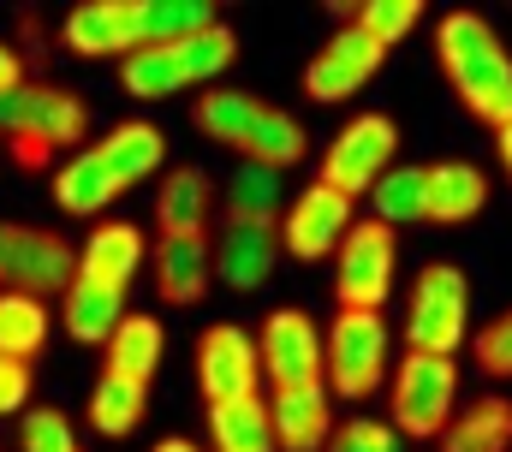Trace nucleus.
I'll return each mask as SVG.
<instances>
[{
  "label": "nucleus",
  "instance_id": "obj_32",
  "mask_svg": "<svg viewBox=\"0 0 512 452\" xmlns=\"http://www.w3.org/2000/svg\"><path fill=\"white\" fill-rule=\"evenodd\" d=\"M370 221L382 226H411V221H429V197H423V167H393L376 179L370 191Z\"/></svg>",
  "mask_w": 512,
  "mask_h": 452
},
{
  "label": "nucleus",
  "instance_id": "obj_24",
  "mask_svg": "<svg viewBox=\"0 0 512 452\" xmlns=\"http://www.w3.org/2000/svg\"><path fill=\"white\" fill-rule=\"evenodd\" d=\"M108 351V375H120V381H137V387H149V375L161 369V351H167V334H161V322L155 316H131L114 328V339L102 345Z\"/></svg>",
  "mask_w": 512,
  "mask_h": 452
},
{
  "label": "nucleus",
  "instance_id": "obj_41",
  "mask_svg": "<svg viewBox=\"0 0 512 452\" xmlns=\"http://www.w3.org/2000/svg\"><path fill=\"white\" fill-rule=\"evenodd\" d=\"M495 155H501V167H507V179H512V125L495 131Z\"/></svg>",
  "mask_w": 512,
  "mask_h": 452
},
{
  "label": "nucleus",
  "instance_id": "obj_33",
  "mask_svg": "<svg viewBox=\"0 0 512 452\" xmlns=\"http://www.w3.org/2000/svg\"><path fill=\"white\" fill-rule=\"evenodd\" d=\"M48 345V304L24 292H0V357L30 363Z\"/></svg>",
  "mask_w": 512,
  "mask_h": 452
},
{
  "label": "nucleus",
  "instance_id": "obj_25",
  "mask_svg": "<svg viewBox=\"0 0 512 452\" xmlns=\"http://www.w3.org/2000/svg\"><path fill=\"white\" fill-rule=\"evenodd\" d=\"M251 167H268V173H286V167H298L304 155H310V137H304V125L292 119V113L280 108H256V125L251 137H245V149H239Z\"/></svg>",
  "mask_w": 512,
  "mask_h": 452
},
{
  "label": "nucleus",
  "instance_id": "obj_10",
  "mask_svg": "<svg viewBox=\"0 0 512 452\" xmlns=\"http://www.w3.org/2000/svg\"><path fill=\"white\" fill-rule=\"evenodd\" d=\"M256 357H262V381L274 387H310L322 381V328L310 310H268L256 328Z\"/></svg>",
  "mask_w": 512,
  "mask_h": 452
},
{
  "label": "nucleus",
  "instance_id": "obj_35",
  "mask_svg": "<svg viewBox=\"0 0 512 452\" xmlns=\"http://www.w3.org/2000/svg\"><path fill=\"white\" fill-rule=\"evenodd\" d=\"M120 84H126V96H137V102H167V96L185 90V78H179V66H173L167 48H137V54H126L120 60Z\"/></svg>",
  "mask_w": 512,
  "mask_h": 452
},
{
  "label": "nucleus",
  "instance_id": "obj_40",
  "mask_svg": "<svg viewBox=\"0 0 512 452\" xmlns=\"http://www.w3.org/2000/svg\"><path fill=\"white\" fill-rule=\"evenodd\" d=\"M18 84H24V54L0 42V96H6V90H18Z\"/></svg>",
  "mask_w": 512,
  "mask_h": 452
},
{
  "label": "nucleus",
  "instance_id": "obj_5",
  "mask_svg": "<svg viewBox=\"0 0 512 452\" xmlns=\"http://www.w3.org/2000/svg\"><path fill=\"white\" fill-rule=\"evenodd\" d=\"M393 155H399V125L387 119V113H358V119H346L334 137H328V155H322V185L328 191H340V197H370L376 191V179L393 173Z\"/></svg>",
  "mask_w": 512,
  "mask_h": 452
},
{
  "label": "nucleus",
  "instance_id": "obj_11",
  "mask_svg": "<svg viewBox=\"0 0 512 452\" xmlns=\"http://www.w3.org/2000/svg\"><path fill=\"white\" fill-rule=\"evenodd\" d=\"M256 381H262V357H256V334L239 322H215L197 339V387L215 405H233V399H251Z\"/></svg>",
  "mask_w": 512,
  "mask_h": 452
},
{
  "label": "nucleus",
  "instance_id": "obj_6",
  "mask_svg": "<svg viewBox=\"0 0 512 452\" xmlns=\"http://www.w3.org/2000/svg\"><path fill=\"white\" fill-rule=\"evenodd\" d=\"M399 274V232L382 221H352V232L334 250V298L340 310H382Z\"/></svg>",
  "mask_w": 512,
  "mask_h": 452
},
{
  "label": "nucleus",
  "instance_id": "obj_4",
  "mask_svg": "<svg viewBox=\"0 0 512 452\" xmlns=\"http://www.w3.org/2000/svg\"><path fill=\"white\" fill-rule=\"evenodd\" d=\"M387 387H393V429H399V441H441V429L459 411V369H453V357L405 351L399 369L387 375Z\"/></svg>",
  "mask_w": 512,
  "mask_h": 452
},
{
  "label": "nucleus",
  "instance_id": "obj_18",
  "mask_svg": "<svg viewBox=\"0 0 512 452\" xmlns=\"http://www.w3.org/2000/svg\"><path fill=\"white\" fill-rule=\"evenodd\" d=\"M280 262V232H262V226H221L215 238V280L233 286V292H262L268 274Z\"/></svg>",
  "mask_w": 512,
  "mask_h": 452
},
{
  "label": "nucleus",
  "instance_id": "obj_14",
  "mask_svg": "<svg viewBox=\"0 0 512 452\" xmlns=\"http://www.w3.org/2000/svg\"><path fill=\"white\" fill-rule=\"evenodd\" d=\"M268 429H274V452H322L334 435V399L328 381L310 387H274L268 393Z\"/></svg>",
  "mask_w": 512,
  "mask_h": 452
},
{
  "label": "nucleus",
  "instance_id": "obj_13",
  "mask_svg": "<svg viewBox=\"0 0 512 452\" xmlns=\"http://www.w3.org/2000/svg\"><path fill=\"white\" fill-rule=\"evenodd\" d=\"M60 42L78 54V60H126L137 54V0H84L66 12L60 24Z\"/></svg>",
  "mask_w": 512,
  "mask_h": 452
},
{
  "label": "nucleus",
  "instance_id": "obj_38",
  "mask_svg": "<svg viewBox=\"0 0 512 452\" xmlns=\"http://www.w3.org/2000/svg\"><path fill=\"white\" fill-rule=\"evenodd\" d=\"M477 363H483L495 381H512V310H501V316L477 334Z\"/></svg>",
  "mask_w": 512,
  "mask_h": 452
},
{
  "label": "nucleus",
  "instance_id": "obj_9",
  "mask_svg": "<svg viewBox=\"0 0 512 452\" xmlns=\"http://www.w3.org/2000/svg\"><path fill=\"white\" fill-rule=\"evenodd\" d=\"M387 48L376 36H364L358 24H340L322 48H316V60L304 66V96L316 102V108H334V102H352L376 72H382Z\"/></svg>",
  "mask_w": 512,
  "mask_h": 452
},
{
  "label": "nucleus",
  "instance_id": "obj_17",
  "mask_svg": "<svg viewBox=\"0 0 512 452\" xmlns=\"http://www.w3.org/2000/svg\"><path fill=\"white\" fill-rule=\"evenodd\" d=\"M215 221V185L203 167H173L155 191V226L161 238H209Z\"/></svg>",
  "mask_w": 512,
  "mask_h": 452
},
{
  "label": "nucleus",
  "instance_id": "obj_8",
  "mask_svg": "<svg viewBox=\"0 0 512 452\" xmlns=\"http://www.w3.org/2000/svg\"><path fill=\"white\" fill-rule=\"evenodd\" d=\"M0 131L18 143H42V149H66V143H84V131H90V108L72 96V90H60V84H18V90H6L0 96Z\"/></svg>",
  "mask_w": 512,
  "mask_h": 452
},
{
  "label": "nucleus",
  "instance_id": "obj_20",
  "mask_svg": "<svg viewBox=\"0 0 512 452\" xmlns=\"http://www.w3.org/2000/svg\"><path fill=\"white\" fill-rule=\"evenodd\" d=\"M96 155L114 167V179L131 191V185H143V179L161 173V161H167V131L149 125V119H126V125H114V131L96 143Z\"/></svg>",
  "mask_w": 512,
  "mask_h": 452
},
{
  "label": "nucleus",
  "instance_id": "obj_30",
  "mask_svg": "<svg viewBox=\"0 0 512 452\" xmlns=\"http://www.w3.org/2000/svg\"><path fill=\"white\" fill-rule=\"evenodd\" d=\"M256 102L251 90H203L197 96V108H191V119H197V131L209 137V143H221V149H245V137H251L256 125Z\"/></svg>",
  "mask_w": 512,
  "mask_h": 452
},
{
  "label": "nucleus",
  "instance_id": "obj_21",
  "mask_svg": "<svg viewBox=\"0 0 512 452\" xmlns=\"http://www.w3.org/2000/svg\"><path fill=\"white\" fill-rule=\"evenodd\" d=\"M114 197H126V185L114 179V167L96 155V149H78L60 173H54V203L66 209V215H102Z\"/></svg>",
  "mask_w": 512,
  "mask_h": 452
},
{
  "label": "nucleus",
  "instance_id": "obj_23",
  "mask_svg": "<svg viewBox=\"0 0 512 452\" xmlns=\"http://www.w3.org/2000/svg\"><path fill=\"white\" fill-rule=\"evenodd\" d=\"M221 226H262V232H274L280 226V173L245 161L227 179V191H221Z\"/></svg>",
  "mask_w": 512,
  "mask_h": 452
},
{
  "label": "nucleus",
  "instance_id": "obj_7",
  "mask_svg": "<svg viewBox=\"0 0 512 452\" xmlns=\"http://www.w3.org/2000/svg\"><path fill=\"white\" fill-rule=\"evenodd\" d=\"M78 280V250L48 232V226H18V221H0V286L6 292H24V298H42L60 292Z\"/></svg>",
  "mask_w": 512,
  "mask_h": 452
},
{
  "label": "nucleus",
  "instance_id": "obj_37",
  "mask_svg": "<svg viewBox=\"0 0 512 452\" xmlns=\"http://www.w3.org/2000/svg\"><path fill=\"white\" fill-rule=\"evenodd\" d=\"M322 452H399V429L376 417H352V423H334Z\"/></svg>",
  "mask_w": 512,
  "mask_h": 452
},
{
  "label": "nucleus",
  "instance_id": "obj_22",
  "mask_svg": "<svg viewBox=\"0 0 512 452\" xmlns=\"http://www.w3.org/2000/svg\"><path fill=\"white\" fill-rule=\"evenodd\" d=\"M441 452H512V399L483 393L441 429Z\"/></svg>",
  "mask_w": 512,
  "mask_h": 452
},
{
  "label": "nucleus",
  "instance_id": "obj_42",
  "mask_svg": "<svg viewBox=\"0 0 512 452\" xmlns=\"http://www.w3.org/2000/svg\"><path fill=\"white\" fill-rule=\"evenodd\" d=\"M149 452H203V447H191V441H179V435H173V441H155Z\"/></svg>",
  "mask_w": 512,
  "mask_h": 452
},
{
  "label": "nucleus",
  "instance_id": "obj_31",
  "mask_svg": "<svg viewBox=\"0 0 512 452\" xmlns=\"http://www.w3.org/2000/svg\"><path fill=\"white\" fill-rule=\"evenodd\" d=\"M167 54H173V66H179L185 90H191V84L215 90V78H221L233 60H239V36H233V24H209V30H197V36L173 42Z\"/></svg>",
  "mask_w": 512,
  "mask_h": 452
},
{
  "label": "nucleus",
  "instance_id": "obj_3",
  "mask_svg": "<svg viewBox=\"0 0 512 452\" xmlns=\"http://www.w3.org/2000/svg\"><path fill=\"white\" fill-rule=\"evenodd\" d=\"M387 345H393V328H387L382 310H340L328 322V339H322L328 393L370 399L376 387H387Z\"/></svg>",
  "mask_w": 512,
  "mask_h": 452
},
{
  "label": "nucleus",
  "instance_id": "obj_27",
  "mask_svg": "<svg viewBox=\"0 0 512 452\" xmlns=\"http://www.w3.org/2000/svg\"><path fill=\"white\" fill-rule=\"evenodd\" d=\"M120 322H126V292L90 286V280L66 286V334L78 339V345H108Z\"/></svg>",
  "mask_w": 512,
  "mask_h": 452
},
{
  "label": "nucleus",
  "instance_id": "obj_16",
  "mask_svg": "<svg viewBox=\"0 0 512 452\" xmlns=\"http://www.w3.org/2000/svg\"><path fill=\"white\" fill-rule=\"evenodd\" d=\"M143 262H149L143 226L137 221H102L90 238H84V250H78V280L108 286V292H126Z\"/></svg>",
  "mask_w": 512,
  "mask_h": 452
},
{
  "label": "nucleus",
  "instance_id": "obj_15",
  "mask_svg": "<svg viewBox=\"0 0 512 452\" xmlns=\"http://www.w3.org/2000/svg\"><path fill=\"white\" fill-rule=\"evenodd\" d=\"M149 268H155L161 304L191 310V304H203L209 286H215V238H161L155 256H149Z\"/></svg>",
  "mask_w": 512,
  "mask_h": 452
},
{
  "label": "nucleus",
  "instance_id": "obj_19",
  "mask_svg": "<svg viewBox=\"0 0 512 452\" xmlns=\"http://www.w3.org/2000/svg\"><path fill=\"white\" fill-rule=\"evenodd\" d=\"M423 197H429L435 226H465L489 209V179L471 161H435V167H423Z\"/></svg>",
  "mask_w": 512,
  "mask_h": 452
},
{
  "label": "nucleus",
  "instance_id": "obj_39",
  "mask_svg": "<svg viewBox=\"0 0 512 452\" xmlns=\"http://www.w3.org/2000/svg\"><path fill=\"white\" fill-rule=\"evenodd\" d=\"M30 411V363L0 357V417H24Z\"/></svg>",
  "mask_w": 512,
  "mask_h": 452
},
{
  "label": "nucleus",
  "instance_id": "obj_1",
  "mask_svg": "<svg viewBox=\"0 0 512 452\" xmlns=\"http://www.w3.org/2000/svg\"><path fill=\"white\" fill-rule=\"evenodd\" d=\"M435 60L459 96V108L477 125H512V48L495 36L483 12H447L435 24Z\"/></svg>",
  "mask_w": 512,
  "mask_h": 452
},
{
  "label": "nucleus",
  "instance_id": "obj_12",
  "mask_svg": "<svg viewBox=\"0 0 512 452\" xmlns=\"http://www.w3.org/2000/svg\"><path fill=\"white\" fill-rule=\"evenodd\" d=\"M352 221H358V203L340 197V191H328V185L316 179V185L298 191V203L280 215V244H286V256H298V262H322V256L340 250V238L352 232Z\"/></svg>",
  "mask_w": 512,
  "mask_h": 452
},
{
  "label": "nucleus",
  "instance_id": "obj_29",
  "mask_svg": "<svg viewBox=\"0 0 512 452\" xmlns=\"http://www.w3.org/2000/svg\"><path fill=\"white\" fill-rule=\"evenodd\" d=\"M143 417H149V387L120 381V375L102 369V381H96V393H90V429H96L102 441H126L131 429H143Z\"/></svg>",
  "mask_w": 512,
  "mask_h": 452
},
{
  "label": "nucleus",
  "instance_id": "obj_28",
  "mask_svg": "<svg viewBox=\"0 0 512 452\" xmlns=\"http://www.w3.org/2000/svg\"><path fill=\"white\" fill-rule=\"evenodd\" d=\"M209 447L215 452H274V429H268V399H233L209 411Z\"/></svg>",
  "mask_w": 512,
  "mask_h": 452
},
{
  "label": "nucleus",
  "instance_id": "obj_36",
  "mask_svg": "<svg viewBox=\"0 0 512 452\" xmlns=\"http://www.w3.org/2000/svg\"><path fill=\"white\" fill-rule=\"evenodd\" d=\"M18 452H78V429L54 405H30L18 417Z\"/></svg>",
  "mask_w": 512,
  "mask_h": 452
},
{
  "label": "nucleus",
  "instance_id": "obj_2",
  "mask_svg": "<svg viewBox=\"0 0 512 452\" xmlns=\"http://www.w3.org/2000/svg\"><path fill=\"white\" fill-rule=\"evenodd\" d=\"M471 339V280L453 262H423L405 304V345L429 357H453Z\"/></svg>",
  "mask_w": 512,
  "mask_h": 452
},
{
  "label": "nucleus",
  "instance_id": "obj_26",
  "mask_svg": "<svg viewBox=\"0 0 512 452\" xmlns=\"http://www.w3.org/2000/svg\"><path fill=\"white\" fill-rule=\"evenodd\" d=\"M209 24H221V12L209 0H137V42L143 48H173Z\"/></svg>",
  "mask_w": 512,
  "mask_h": 452
},
{
  "label": "nucleus",
  "instance_id": "obj_34",
  "mask_svg": "<svg viewBox=\"0 0 512 452\" xmlns=\"http://www.w3.org/2000/svg\"><path fill=\"white\" fill-rule=\"evenodd\" d=\"M334 12H340L346 24H358L364 36H376L382 48H393V42H405V36L417 30L423 0H340Z\"/></svg>",
  "mask_w": 512,
  "mask_h": 452
}]
</instances>
